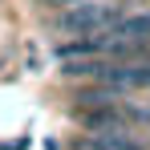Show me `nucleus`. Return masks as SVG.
<instances>
[{
  "label": "nucleus",
  "instance_id": "nucleus-1",
  "mask_svg": "<svg viewBox=\"0 0 150 150\" xmlns=\"http://www.w3.org/2000/svg\"><path fill=\"white\" fill-rule=\"evenodd\" d=\"M126 12H130L126 0H77L57 12L53 28L65 37H89V33H105L110 25H118Z\"/></svg>",
  "mask_w": 150,
  "mask_h": 150
},
{
  "label": "nucleus",
  "instance_id": "nucleus-2",
  "mask_svg": "<svg viewBox=\"0 0 150 150\" xmlns=\"http://www.w3.org/2000/svg\"><path fill=\"white\" fill-rule=\"evenodd\" d=\"M69 150H73V146H69Z\"/></svg>",
  "mask_w": 150,
  "mask_h": 150
}]
</instances>
